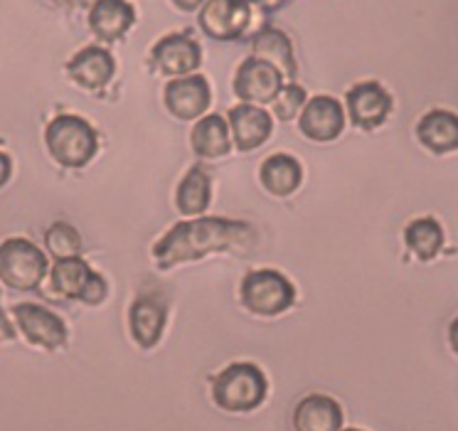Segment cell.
I'll use <instances>...</instances> for the list:
<instances>
[{
	"label": "cell",
	"mask_w": 458,
	"mask_h": 431,
	"mask_svg": "<svg viewBox=\"0 0 458 431\" xmlns=\"http://www.w3.org/2000/svg\"><path fill=\"white\" fill-rule=\"evenodd\" d=\"M250 0H208L199 11V28L212 40H237L250 28Z\"/></svg>",
	"instance_id": "8992f818"
},
{
	"label": "cell",
	"mask_w": 458,
	"mask_h": 431,
	"mask_svg": "<svg viewBox=\"0 0 458 431\" xmlns=\"http://www.w3.org/2000/svg\"><path fill=\"white\" fill-rule=\"evenodd\" d=\"M91 276H94V269L81 257L57 259L50 271V293L60 296V299L81 301Z\"/></svg>",
	"instance_id": "44dd1931"
},
{
	"label": "cell",
	"mask_w": 458,
	"mask_h": 431,
	"mask_svg": "<svg viewBox=\"0 0 458 431\" xmlns=\"http://www.w3.org/2000/svg\"><path fill=\"white\" fill-rule=\"evenodd\" d=\"M293 429L296 431H340L343 429V410L333 397L309 394L299 401L293 411Z\"/></svg>",
	"instance_id": "ac0fdd59"
},
{
	"label": "cell",
	"mask_w": 458,
	"mask_h": 431,
	"mask_svg": "<svg viewBox=\"0 0 458 431\" xmlns=\"http://www.w3.org/2000/svg\"><path fill=\"white\" fill-rule=\"evenodd\" d=\"M209 104H212V89L202 74L175 77L165 87V109L180 121L202 119Z\"/></svg>",
	"instance_id": "9c48e42d"
},
{
	"label": "cell",
	"mask_w": 458,
	"mask_h": 431,
	"mask_svg": "<svg viewBox=\"0 0 458 431\" xmlns=\"http://www.w3.org/2000/svg\"><path fill=\"white\" fill-rule=\"evenodd\" d=\"M55 5H74V3H80V0H50Z\"/></svg>",
	"instance_id": "1f68e13d"
},
{
	"label": "cell",
	"mask_w": 458,
	"mask_h": 431,
	"mask_svg": "<svg viewBox=\"0 0 458 431\" xmlns=\"http://www.w3.org/2000/svg\"><path fill=\"white\" fill-rule=\"evenodd\" d=\"M47 274V257L30 240L11 237L0 244V281L15 292H32Z\"/></svg>",
	"instance_id": "5b68a950"
},
{
	"label": "cell",
	"mask_w": 458,
	"mask_h": 431,
	"mask_svg": "<svg viewBox=\"0 0 458 431\" xmlns=\"http://www.w3.org/2000/svg\"><path fill=\"white\" fill-rule=\"evenodd\" d=\"M209 202H212V181H209V173L202 165H195L180 181L178 192H175V205H178V210L182 215L199 217L202 212H208Z\"/></svg>",
	"instance_id": "7402d4cb"
},
{
	"label": "cell",
	"mask_w": 458,
	"mask_h": 431,
	"mask_svg": "<svg viewBox=\"0 0 458 431\" xmlns=\"http://www.w3.org/2000/svg\"><path fill=\"white\" fill-rule=\"evenodd\" d=\"M13 175V161L8 153L0 151V188H5Z\"/></svg>",
	"instance_id": "83f0119b"
},
{
	"label": "cell",
	"mask_w": 458,
	"mask_h": 431,
	"mask_svg": "<svg viewBox=\"0 0 458 431\" xmlns=\"http://www.w3.org/2000/svg\"><path fill=\"white\" fill-rule=\"evenodd\" d=\"M45 244L55 259H70V257H80L81 251V237L80 232L74 230L67 222H55L47 234H45Z\"/></svg>",
	"instance_id": "d4e9b609"
},
{
	"label": "cell",
	"mask_w": 458,
	"mask_h": 431,
	"mask_svg": "<svg viewBox=\"0 0 458 431\" xmlns=\"http://www.w3.org/2000/svg\"><path fill=\"white\" fill-rule=\"evenodd\" d=\"M284 87V74L269 62L250 57L234 74V94L244 104H271Z\"/></svg>",
	"instance_id": "52a82bcc"
},
{
	"label": "cell",
	"mask_w": 458,
	"mask_h": 431,
	"mask_svg": "<svg viewBox=\"0 0 458 431\" xmlns=\"http://www.w3.org/2000/svg\"><path fill=\"white\" fill-rule=\"evenodd\" d=\"M242 303L254 316L274 318L289 311L296 299L293 283L276 269H257L242 281Z\"/></svg>",
	"instance_id": "277c9868"
},
{
	"label": "cell",
	"mask_w": 458,
	"mask_h": 431,
	"mask_svg": "<svg viewBox=\"0 0 458 431\" xmlns=\"http://www.w3.org/2000/svg\"><path fill=\"white\" fill-rule=\"evenodd\" d=\"M165 321H168V308H165V303L160 301L158 296H139L133 301V306H131V335L146 351L160 341Z\"/></svg>",
	"instance_id": "2e32d148"
},
{
	"label": "cell",
	"mask_w": 458,
	"mask_h": 431,
	"mask_svg": "<svg viewBox=\"0 0 458 431\" xmlns=\"http://www.w3.org/2000/svg\"><path fill=\"white\" fill-rule=\"evenodd\" d=\"M175 3V8L182 13H192V11H198V8H202L208 0H173Z\"/></svg>",
	"instance_id": "f1b7e54d"
},
{
	"label": "cell",
	"mask_w": 458,
	"mask_h": 431,
	"mask_svg": "<svg viewBox=\"0 0 458 431\" xmlns=\"http://www.w3.org/2000/svg\"><path fill=\"white\" fill-rule=\"evenodd\" d=\"M444 241H446L444 227L434 217H419V220L409 222L404 230V244L421 261L434 259L438 251L444 249Z\"/></svg>",
	"instance_id": "cb8c5ba5"
},
{
	"label": "cell",
	"mask_w": 458,
	"mask_h": 431,
	"mask_svg": "<svg viewBox=\"0 0 458 431\" xmlns=\"http://www.w3.org/2000/svg\"><path fill=\"white\" fill-rule=\"evenodd\" d=\"M229 131H232L234 146L247 153L269 140L274 121H271L269 111L259 109L257 104H240V106L229 109Z\"/></svg>",
	"instance_id": "4fadbf2b"
},
{
	"label": "cell",
	"mask_w": 458,
	"mask_h": 431,
	"mask_svg": "<svg viewBox=\"0 0 458 431\" xmlns=\"http://www.w3.org/2000/svg\"><path fill=\"white\" fill-rule=\"evenodd\" d=\"M114 72H116V62L104 47H84L67 64L70 80L87 91L104 89L114 77Z\"/></svg>",
	"instance_id": "5bb4252c"
},
{
	"label": "cell",
	"mask_w": 458,
	"mask_h": 431,
	"mask_svg": "<svg viewBox=\"0 0 458 431\" xmlns=\"http://www.w3.org/2000/svg\"><path fill=\"white\" fill-rule=\"evenodd\" d=\"M392 97L377 81H360L348 91V116L362 131H375L387 121Z\"/></svg>",
	"instance_id": "8fae6325"
},
{
	"label": "cell",
	"mask_w": 458,
	"mask_h": 431,
	"mask_svg": "<svg viewBox=\"0 0 458 431\" xmlns=\"http://www.w3.org/2000/svg\"><path fill=\"white\" fill-rule=\"evenodd\" d=\"M229 121L219 114H205L202 119L195 123V129L190 133V143L192 151L198 153L199 158H222L232 151V136H229Z\"/></svg>",
	"instance_id": "d6986e66"
},
{
	"label": "cell",
	"mask_w": 458,
	"mask_h": 431,
	"mask_svg": "<svg viewBox=\"0 0 458 431\" xmlns=\"http://www.w3.org/2000/svg\"><path fill=\"white\" fill-rule=\"evenodd\" d=\"M448 342H451V351L458 355V316L448 325Z\"/></svg>",
	"instance_id": "f546056e"
},
{
	"label": "cell",
	"mask_w": 458,
	"mask_h": 431,
	"mask_svg": "<svg viewBox=\"0 0 458 431\" xmlns=\"http://www.w3.org/2000/svg\"><path fill=\"white\" fill-rule=\"evenodd\" d=\"M259 181L264 190L271 192L274 198H289L301 188L303 168L289 153H276V156H271L261 163Z\"/></svg>",
	"instance_id": "ffe728a7"
},
{
	"label": "cell",
	"mask_w": 458,
	"mask_h": 431,
	"mask_svg": "<svg viewBox=\"0 0 458 431\" xmlns=\"http://www.w3.org/2000/svg\"><path fill=\"white\" fill-rule=\"evenodd\" d=\"M306 101H309V97H306L303 87H299V84H284L279 94H276V99L271 101V109H274V114L281 121H291L303 111Z\"/></svg>",
	"instance_id": "484cf974"
},
{
	"label": "cell",
	"mask_w": 458,
	"mask_h": 431,
	"mask_svg": "<svg viewBox=\"0 0 458 431\" xmlns=\"http://www.w3.org/2000/svg\"><path fill=\"white\" fill-rule=\"evenodd\" d=\"M15 323L22 331V335L32 342L40 345L45 351H55L67 342V325L57 313L47 311L45 306L38 303H18L13 308Z\"/></svg>",
	"instance_id": "ba28073f"
},
{
	"label": "cell",
	"mask_w": 458,
	"mask_h": 431,
	"mask_svg": "<svg viewBox=\"0 0 458 431\" xmlns=\"http://www.w3.org/2000/svg\"><path fill=\"white\" fill-rule=\"evenodd\" d=\"M340 431H360V429H340Z\"/></svg>",
	"instance_id": "d6a6232c"
},
{
	"label": "cell",
	"mask_w": 458,
	"mask_h": 431,
	"mask_svg": "<svg viewBox=\"0 0 458 431\" xmlns=\"http://www.w3.org/2000/svg\"><path fill=\"white\" fill-rule=\"evenodd\" d=\"M45 143L52 158L62 168H72V171L84 168L99 151L97 131L91 129L89 121L74 114H60L57 119H52L45 131Z\"/></svg>",
	"instance_id": "7a4b0ae2"
},
{
	"label": "cell",
	"mask_w": 458,
	"mask_h": 431,
	"mask_svg": "<svg viewBox=\"0 0 458 431\" xmlns=\"http://www.w3.org/2000/svg\"><path fill=\"white\" fill-rule=\"evenodd\" d=\"M0 333H3L5 338H15V331H13V325L8 323V318H5L3 308H0Z\"/></svg>",
	"instance_id": "4dcf8cb0"
},
{
	"label": "cell",
	"mask_w": 458,
	"mask_h": 431,
	"mask_svg": "<svg viewBox=\"0 0 458 431\" xmlns=\"http://www.w3.org/2000/svg\"><path fill=\"white\" fill-rule=\"evenodd\" d=\"M136 22V11L129 0H97L91 5L89 28L101 42L121 40Z\"/></svg>",
	"instance_id": "e0dca14e"
},
{
	"label": "cell",
	"mask_w": 458,
	"mask_h": 431,
	"mask_svg": "<svg viewBox=\"0 0 458 431\" xmlns=\"http://www.w3.org/2000/svg\"><path fill=\"white\" fill-rule=\"evenodd\" d=\"M251 227L247 222L222 220V217H195L180 222L173 230L156 241L153 259L160 269H170L182 261H198L208 254L240 249L251 237Z\"/></svg>",
	"instance_id": "6da1fadb"
},
{
	"label": "cell",
	"mask_w": 458,
	"mask_h": 431,
	"mask_svg": "<svg viewBox=\"0 0 458 431\" xmlns=\"http://www.w3.org/2000/svg\"><path fill=\"white\" fill-rule=\"evenodd\" d=\"M153 62H156L160 74H168L175 80V77H188L198 70L199 62H202V52L192 38L178 32V35H168V38L156 42Z\"/></svg>",
	"instance_id": "7c38bea8"
},
{
	"label": "cell",
	"mask_w": 458,
	"mask_h": 431,
	"mask_svg": "<svg viewBox=\"0 0 458 431\" xmlns=\"http://www.w3.org/2000/svg\"><path fill=\"white\" fill-rule=\"evenodd\" d=\"M251 57H259V60L269 62L271 67L284 74V77H293L296 74V60H293V47L291 40L276 28H264V30L254 38L251 42Z\"/></svg>",
	"instance_id": "603a6c76"
},
{
	"label": "cell",
	"mask_w": 458,
	"mask_h": 431,
	"mask_svg": "<svg viewBox=\"0 0 458 431\" xmlns=\"http://www.w3.org/2000/svg\"><path fill=\"white\" fill-rule=\"evenodd\" d=\"M106 293H109L106 279L101 276L99 271H94L89 286H87V292H84V296H81V303H87V306H99V303L106 299Z\"/></svg>",
	"instance_id": "4316f807"
},
{
	"label": "cell",
	"mask_w": 458,
	"mask_h": 431,
	"mask_svg": "<svg viewBox=\"0 0 458 431\" xmlns=\"http://www.w3.org/2000/svg\"><path fill=\"white\" fill-rule=\"evenodd\" d=\"M417 139L434 156L458 151V114L446 109L424 114L417 123Z\"/></svg>",
	"instance_id": "9a60e30c"
},
{
	"label": "cell",
	"mask_w": 458,
	"mask_h": 431,
	"mask_svg": "<svg viewBox=\"0 0 458 431\" xmlns=\"http://www.w3.org/2000/svg\"><path fill=\"white\" fill-rule=\"evenodd\" d=\"M299 129L306 139L318 140V143L335 140L345 129V109L333 97H326V94L313 97L306 101V106L299 114Z\"/></svg>",
	"instance_id": "30bf717a"
},
{
	"label": "cell",
	"mask_w": 458,
	"mask_h": 431,
	"mask_svg": "<svg viewBox=\"0 0 458 431\" xmlns=\"http://www.w3.org/2000/svg\"><path fill=\"white\" fill-rule=\"evenodd\" d=\"M267 375L251 362H234L212 382V400L225 411H251L267 400Z\"/></svg>",
	"instance_id": "3957f363"
}]
</instances>
